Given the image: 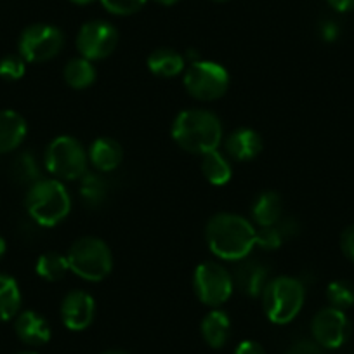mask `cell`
<instances>
[{
  "mask_svg": "<svg viewBox=\"0 0 354 354\" xmlns=\"http://www.w3.org/2000/svg\"><path fill=\"white\" fill-rule=\"evenodd\" d=\"M326 297H328L332 308L344 311V309L354 306V287L349 281H333V283L328 285Z\"/></svg>",
  "mask_w": 354,
  "mask_h": 354,
  "instance_id": "4316f807",
  "label": "cell"
},
{
  "mask_svg": "<svg viewBox=\"0 0 354 354\" xmlns=\"http://www.w3.org/2000/svg\"><path fill=\"white\" fill-rule=\"evenodd\" d=\"M205 238L214 255L224 261H240L255 247V227L238 214H217L209 221Z\"/></svg>",
  "mask_w": 354,
  "mask_h": 354,
  "instance_id": "6da1fadb",
  "label": "cell"
},
{
  "mask_svg": "<svg viewBox=\"0 0 354 354\" xmlns=\"http://www.w3.org/2000/svg\"><path fill=\"white\" fill-rule=\"evenodd\" d=\"M186 66L185 57L172 49H158L148 57V68L160 78H172Z\"/></svg>",
  "mask_w": 354,
  "mask_h": 354,
  "instance_id": "44dd1931",
  "label": "cell"
},
{
  "mask_svg": "<svg viewBox=\"0 0 354 354\" xmlns=\"http://www.w3.org/2000/svg\"><path fill=\"white\" fill-rule=\"evenodd\" d=\"M35 271L42 280L46 281H59L63 280L64 274L70 271V264H68V257L57 254V252H47V254L40 255L37 261Z\"/></svg>",
  "mask_w": 354,
  "mask_h": 354,
  "instance_id": "484cf974",
  "label": "cell"
},
{
  "mask_svg": "<svg viewBox=\"0 0 354 354\" xmlns=\"http://www.w3.org/2000/svg\"><path fill=\"white\" fill-rule=\"evenodd\" d=\"M26 122L12 110L0 111V153L19 148L26 138Z\"/></svg>",
  "mask_w": 354,
  "mask_h": 354,
  "instance_id": "2e32d148",
  "label": "cell"
},
{
  "mask_svg": "<svg viewBox=\"0 0 354 354\" xmlns=\"http://www.w3.org/2000/svg\"><path fill=\"white\" fill-rule=\"evenodd\" d=\"M70 271L87 281H101L111 273L113 255L103 240L84 236L75 241L68 252Z\"/></svg>",
  "mask_w": 354,
  "mask_h": 354,
  "instance_id": "5b68a950",
  "label": "cell"
},
{
  "mask_svg": "<svg viewBox=\"0 0 354 354\" xmlns=\"http://www.w3.org/2000/svg\"><path fill=\"white\" fill-rule=\"evenodd\" d=\"M277 227L280 230L281 236H283L285 241L295 238L299 234V231H301V224H299V221L292 216L281 217V219L277 223Z\"/></svg>",
  "mask_w": 354,
  "mask_h": 354,
  "instance_id": "4dcf8cb0",
  "label": "cell"
},
{
  "mask_svg": "<svg viewBox=\"0 0 354 354\" xmlns=\"http://www.w3.org/2000/svg\"><path fill=\"white\" fill-rule=\"evenodd\" d=\"M226 149L231 158L238 162H248L261 153L262 139L252 129H238L227 136Z\"/></svg>",
  "mask_w": 354,
  "mask_h": 354,
  "instance_id": "9a60e30c",
  "label": "cell"
},
{
  "mask_svg": "<svg viewBox=\"0 0 354 354\" xmlns=\"http://www.w3.org/2000/svg\"><path fill=\"white\" fill-rule=\"evenodd\" d=\"M88 162L93 163L100 172H111L117 169L124 158V149L115 139L100 138L91 145L88 149Z\"/></svg>",
  "mask_w": 354,
  "mask_h": 354,
  "instance_id": "e0dca14e",
  "label": "cell"
},
{
  "mask_svg": "<svg viewBox=\"0 0 354 354\" xmlns=\"http://www.w3.org/2000/svg\"><path fill=\"white\" fill-rule=\"evenodd\" d=\"M64 46L61 30L53 25H32L19 37V56L30 63H46L54 59Z\"/></svg>",
  "mask_w": 354,
  "mask_h": 354,
  "instance_id": "9c48e42d",
  "label": "cell"
},
{
  "mask_svg": "<svg viewBox=\"0 0 354 354\" xmlns=\"http://www.w3.org/2000/svg\"><path fill=\"white\" fill-rule=\"evenodd\" d=\"M306 299L302 280L292 277H278L270 280L262 292V308L270 322L285 325L301 313Z\"/></svg>",
  "mask_w": 354,
  "mask_h": 354,
  "instance_id": "277c9868",
  "label": "cell"
},
{
  "mask_svg": "<svg viewBox=\"0 0 354 354\" xmlns=\"http://www.w3.org/2000/svg\"><path fill=\"white\" fill-rule=\"evenodd\" d=\"M252 217L261 227L274 226L283 217L281 196L274 192L261 193L252 205Z\"/></svg>",
  "mask_w": 354,
  "mask_h": 354,
  "instance_id": "ac0fdd59",
  "label": "cell"
},
{
  "mask_svg": "<svg viewBox=\"0 0 354 354\" xmlns=\"http://www.w3.org/2000/svg\"><path fill=\"white\" fill-rule=\"evenodd\" d=\"M103 354H127V353H125V351H106V353Z\"/></svg>",
  "mask_w": 354,
  "mask_h": 354,
  "instance_id": "ab89813d",
  "label": "cell"
},
{
  "mask_svg": "<svg viewBox=\"0 0 354 354\" xmlns=\"http://www.w3.org/2000/svg\"><path fill=\"white\" fill-rule=\"evenodd\" d=\"M156 2H158V4H163V6H174V4H177L179 0H156Z\"/></svg>",
  "mask_w": 354,
  "mask_h": 354,
  "instance_id": "f35d334b",
  "label": "cell"
},
{
  "mask_svg": "<svg viewBox=\"0 0 354 354\" xmlns=\"http://www.w3.org/2000/svg\"><path fill=\"white\" fill-rule=\"evenodd\" d=\"M110 196V183L101 174L85 172L80 177V198L88 209H100Z\"/></svg>",
  "mask_w": 354,
  "mask_h": 354,
  "instance_id": "d6986e66",
  "label": "cell"
},
{
  "mask_svg": "<svg viewBox=\"0 0 354 354\" xmlns=\"http://www.w3.org/2000/svg\"><path fill=\"white\" fill-rule=\"evenodd\" d=\"M25 75V59L21 56H6L0 61V77L6 80H19Z\"/></svg>",
  "mask_w": 354,
  "mask_h": 354,
  "instance_id": "f546056e",
  "label": "cell"
},
{
  "mask_svg": "<svg viewBox=\"0 0 354 354\" xmlns=\"http://www.w3.org/2000/svg\"><path fill=\"white\" fill-rule=\"evenodd\" d=\"M283 236H281L280 230L274 226H266L261 230H255V245L262 248V250H277L283 245Z\"/></svg>",
  "mask_w": 354,
  "mask_h": 354,
  "instance_id": "83f0119b",
  "label": "cell"
},
{
  "mask_svg": "<svg viewBox=\"0 0 354 354\" xmlns=\"http://www.w3.org/2000/svg\"><path fill=\"white\" fill-rule=\"evenodd\" d=\"M202 335L205 342L214 349H221L227 344L231 335V322L227 315L219 309H214L203 318Z\"/></svg>",
  "mask_w": 354,
  "mask_h": 354,
  "instance_id": "ffe728a7",
  "label": "cell"
},
{
  "mask_svg": "<svg viewBox=\"0 0 354 354\" xmlns=\"http://www.w3.org/2000/svg\"><path fill=\"white\" fill-rule=\"evenodd\" d=\"M11 179L19 186H33L42 179V170H40L39 160L32 151L19 153L11 163Z\"/></svg>",
  "mask_w": 354,
  "mask_h": 354,
  "instance_id": "7402d4cb",
  "label": "cell"
},
{
  "mask_svg": "<svg viewBox=\"0 0 354 354\" xmlns=\"http://www.w3.org/2000/svg\"><path fill=\"white\" fill-rule=\"evenodd\" d=\"M342 250L347 259L354 262V226L347 227L342 234Z\"/></svg>",
  "mask_w": 354,
  "mask_h": 354,
  "instance_id": "d6a6232c",
  "label": "cell"
},
{
  "mask_svg": "<svg viewBox=\"0 0 354 354\" xmlns=\"http://www.w3.org/2000/svg\"><path fill=\"white\" fill-rule=\"evenodd\" d=\"M21 306V292L15 278L0 274V322L15 318Z\"/></svg>",
  "mask_w": 354,
  "mask_h": 354,
  "instance_id": "cb8c5ba5",
  "label": "cell"
},
{
  "mask_svg": "<svg viewBox=\"0 0 354 354\" xmlns=\"http://www.w3.org/2000/svg\"><path fill=\"white\" fill-rule=\"evenodd\" d=\"M19 354H37V353H32V351H25V353H19Z\"/></svg>",
  "mask_w": 354,
  "mask_h": 354,
  "instance_id": "60d3db41",
  "label": "cell"
},
{
  "mask_svg": "<svg viewBox=\"0 0 354 354\" xmlns=\"http://www.w3.org/2000/svg\"><path fill=\"white\" fill-rule=\"evenodd\" d=\"M88 155L82 142L71 136H59L46 151V167L59 181L80 179L87 172Z\"/></svg>",
  "mask_w": 354,
  "mask_h": 354,
  "instance_id": "8992f818",
  "label": "cell"
},
{
  "mask_svg": "<svg viewBox=\"0 0 354 354\" xmlns=\"http://www.w3.org/2000/svg\"><path fill=\"white\" fill-rule=\"evenodd\" d=\"M311 333L315 342L325 349H337L351 335V325L346 313L335 308L322 309L311 322Z\"/></svg>",
  "mask_w": 354,
  "mask_h": 354,
  "instance_id": "8fae6325",
  "label": "cell"
},
{
  "mask_svg": "<svg viewBox=\"0 0 354 354\" xmlns=\"http://www.w3.org/2000/svg\"><path fill=\"white\" fill-rule=\"evenodd\" d=\"M196 297L210 308H219L233 294V277L219 262H203L193 277Z\"/></svg>",
  "mask_w": 354,
  "mask_h": 354,
  "instance_id": "ba28073f",
  "label": "cell"
},
{
  "mask_svg": "<svg viewBox=\"0 0 354 354\" xmlns=\"http://www.w3.org/2000/svg\"><path fill=\"white\" fill-rule=\"evenodd\" d=\"M219 2H224V0H219Z\"/></svg>",
  "mask_w": 354,
  "mask_h": 354,
  "instance_id": "b9f144b4",
  "label": "cell"
},
{
  "mask_svg": "<svg viewBox=\"0 0 354 354\" xmlns=\"http://www.w3.org/2000/svg\"><path fill=\"white\" fill-rule=\"evenodd\" d=\"M202 172L207 181L214 186H224L230 183L233 176L231 163L227 162L226 156L219 153L217 149L202 155Z\"/></svg>",
  "mask_w": 354,
  "mask_h": 354,
  "instance_id": "603a6c76",
  "label": "cell"
},
{
  "mask_svg": "<svg viewBox=\"0 0 354 354\" xmlns=\"http://www.w3.org/2000/svg\"><path fill=\"white\" fill-rule=\"evenodd\" d=\"M64 80L73 88H87L96 80V68L93 66V61L85 57H75L64 68Z\"/></svg>",
  "mask_w": 354,
  "mask_h": 354,
  "instance_id": "d4e9b609",
  "label": "cell"
},
{
  "mask_svg": "<svg viewBox=\"0 0 354 354\" xmlns=\"http://www.w3.org/2000/svg\"><path fill=\"white\" fill-rule=\"evenodd\" d=\"M322 37L326 42H333L339 37V26L333 21H326L322 25Z\"/></svg>",
  "mask_w": 354,
  "mask_h": 354,
  "instance_id": "e575fe53",
  "label": "cell"
},
{
  "mask_svg": "<svg viewBox=\"0 0 354 354\" xmlns=\"http://www.w3.org/2000/svg\"><path fill=\"white\" fill-rule=\"evenodd\" d=\"M16 333L28 346H44L50 340V326L46 318L35 311H23L16 318Z\"/></svg>",
  "mask_w": 354,
  "mask_h": 354,
  "instance_id": "5bb4252c",
  "label": "cell"
},
{
  "mask_svg": "<svg viewBox=\"0 0 354 354\" xmlns=\"http://www.w3.org/2000/svg\"><path fill=\"white\" fill-rule=\"evenodd\" d=\"M287 354H322V346L311 340H302L292 346V349Z\"/></svg>",
  "mask_w": 354,
  "mask_h": 354,
  "instance_id": "1f68e13d",
  "label": "cell"
},
{
  "mask_svg": "<svg viewBox=\"0 0 354 354\" xmlns=\"http://www.w3.org/2000/svg\"><path fill=\"white\" fill-rule=\"evenodd\" d=\"M172 139L185 151L205 155L219 148L223 125L219 118L207 110H186L177 115L172 124Z\"/></svg>",
  "mask_w": 354,
  "mask_h": 354,
  "instance_id": "7a4b0ae2",
  "label": "cell"
},
{
  "mask_svg": "<svg viewBox=\"0 0 354 354\" xmlns=\"http://www.w3.org/2000/svg\"><path fill=\"white\" fill-rule=\"evenodd\" d=\"M70 2H73V4L77 6H87L91 4V2H94V0H70Z\"/></svg>",
  "mask_w": 354,
  "mask_h": 354,
  "instance_id": "74e56055",
  "label": "cell"
},
{
  "mask_svg": "<svg viewBox=\"0 0 354 354\" xmlns=\"http://www.w3.org/2000/svg\"><path fill=\"white\" fill-rule=\"evenodd\" d=\"M25 205L28 216L39 226L50 227L66 219L71 210V198L59 179H40L28 188Z\"/></svg>",
  "mask_w": 354,
  "mask_h": 354,
  "instance_id": "3957f363",
  "label": "cell"
},
{
  "mask_svg": "<svg viewBox=\"0 0 354 354\" xmlns=\"http://www.w3.org/2000/svg\"><path fill=\"white\" fill-rule=\"evenodd\" d=\"M185 87L195 100L216 101L226 94L230 73L223 64L214 61H192L185 75Z\"/></svg>",
  "mask_w": 354,
  "mask_h": 354,
  "instance_id": "52a82bcc",
  "label": "cell"
},
{
  "mask_svg": "<svg viewBox=\"0 0 354 354\" xmlns=\"http://www.w3.org/2000/svg\"><path fill=\"white\" fill-rule=\"evenodd\" d=\"M328 4L339 12L354 11V0H328Z\"/></svg>",
  "mask_w": 354,
  "mask_h": 354,
  "instance_id": "d590c367",
  "label": "cell"
},
{
  "mask_svg": "<svg viewBox=\"0 0 354 354\" xmlns=\"http://www.w3.org/2000/svg\"><path fill=\"white\" fill-rule=\"evenodd\" d=\"M234 354H266L264 347L261 346L255 340H243V342L238 344Z\"/></svg>",
  "mask_w": 354,
  "mask_h": 354,
  "instance_id": "836d02e7",
  "label": "cell"
},
{
  "mask_svg": "<svg viewBox=\"0 0 354 354\" xmlns=\"http://www.w3.org/2000/svg\"><path fill=\"white\" fill-rule=\"evenodd\" d=\"M118 44V32L106 21H88L80 28L77 37V49L82 57L100 61L110 56Z\"/></svg>",
  "mask_w": 354,
  "mask_h": 354,
  "instance_id": "30bf717a",
  "label": "cell"
},
{
  "mask_svg": "<svg viewBox=\"0 0 354 354\" xmlns=\"http://www.w3.org/2000/svg\"><path fill=\"white\" fill-rule=\"evenodd\" d=\"M4 254H6V240L0 236V259L4 257Z\"/></svg>",
  "mask_w": 354,
  "mask_h": 354,
  "instance_id": "8d00e7d4",
  "label": "cell"
},
{
  "mask_svg": "<svg viewBox=\"0 0 354 354\" xmlns=\"http://www.w3.org/2000/svg\"><path fill=\"white\" fill-rule=\"evenodd\" d=\"M106 11L117 16H129L145 8L146 0H101Z\"/></svg>",
  "mask_w": 354,
  "mask_h": 354,
  "instance_id": "f1b7e54d",
  "label": "cell"
},
{
  "mask_svg": "<svg viewBox=\"0 0 354 354\" xmlns=\"http://www.w3.org/2000/svg\"><path fill=\"white\" fill-rule=\"evenodd\" d=\"M96 316V302L93 295L84 290H73L66 294L61 302V319L64 326L73 332H82L93 325Z\"/></svg>",
  "mask_w": 354,
  "mask_h": 354,
  "instance_id": "7c38bea8",
  "label": "cell"
},
{
  "mask_svg": "<svg viewBox=\"0 0 354 354\" xmlns=\"http://www.w3.org/2000/svg\"><path fill=\"white\" fill-rule=\"evenodd\" d=\"M236 268L233 271V283L240 292L248 297H259L264 292L266 285L270 283V270L264 262L254 257H243L236 261Z\"/></svg>",
  "mask_w": 354,
  "mask_h": 354,
  "instance_id": "4fadbf2b",
  "label": "cell"
}]
</instances>
